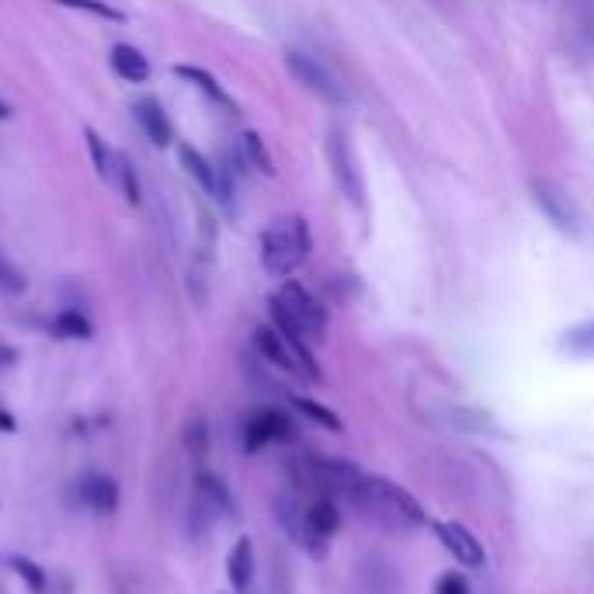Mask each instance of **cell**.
Wrapping results in <instances>:
<instances>
[{"label": "cell", "instance_id": "obj_15", "mask_svg": "<svg viewBox=\"0 0 594 594\" xmlns=\"http://www.w3.org/2000/svg\"><path fill=\"white\" fill-rule=\"evenodd\" d=\"M80 504L91 511H98V515H112L115 508H119V487H115L112 476H84L80 480Z\"/></svg>", "mask_w": 594, "mask_h": 594}, {"label": "cell", "instance_id": "obj_20", "mask_svg": "<svg viewBox=\"0 0 594 594\" xmlns=\"http://www.w3.org/2000/svg\"><path fill=\"white\" fill-rule=\"evenodd\" d=\"M53 334L63 337V341H87V337L94 334V327L80 310H63L60 317L53 320Z\"/></svg>", "mask_w": 594, "mask_h": 594}, {"label": "cell", "instance_id": "obj_5", "mask_svg": "<svg viewBox=\"0 0 594 594\" xmlns=\"http://www.w3.org/2000/svg\"><path fill=\"white\" fill-rule=\"evenodd\" d=\"M275 299L285 306V313L296 320L299 330H303L310 341H324V337H327V310L317 303V296H313L306 285H299V282H292V278H289Z\"/></svg>", "mask_w": 594, "mask_h": 594}, {"label": "cell", "instance_id": "obj_30", "mask_svg": "<svg viewBox=\"0 0 594 594\" xmlns=\"http://www.w3.org/2000/svg\"><path fill=\"white\" fill-rule=\"evenodd\" d=\"M14 362H18V351H14L11 344H0V372L11 369Z\"/></svg>", "mask_w": 594, "mask_h": 594}, {"label": "cell", "instance_id": "obj_28", "mask_svg": "<svg viewBox=\"0 0 594 594\" xmlns=\"http://www.w3.org/2000/svg\"><path fill=\"white\" fill-rule=\"evenodd\" d=\"M115 188L126 195L129 205H139V178H136V167H132V160L126 153H119V181H115Z\"/></svg>", "mask_w": 594, "mask_h": 594}, {"label": "cell", "instance_id": "obj_17", "mask_svg": "<svg viewBox=\"0 0 594 594\" xmlns=\"http://www.w3.org/2000/svg\"><path fill=\"white\" fill-rule=\"evenodd\" d=\"M84 139H87V153H91V164H94V171H98V178L115 188V181H119V150H112L108 139H101L98 129H91V126H84Z\"/></svg>", "mask_w": 594, "mask_h": 594}, {"label": "cell", "instance_id": "obj_11", "mask_svg": "<svg viewBox=\"0 0 594 594\" xmlns=\"http://www.w3.org/2000/svg\"><path fill=\"white\" fill-rule=\"evenodd\" d=\"M132 119H136V126L143 129V136L150 139L153 146L164 150V146L174 143V126L157 98H139L136 105H132Z\"/></svg>", "mask_w": 594, "mask_h": 594}, {"label": "cell", "instance_id": "obj_23", "mask_svg": "<svg viewBox=\"0 0 594 594\" xmlns=\"http://www.w3.org/2000/svg\"><path fill=\"white\" fill-rule=\"evenodd\" d=\"M53 4L70 7V11H87V14H94V18H101V21H115V25H122V21H126V11H119V7L108 4V0H53Z\"/></svg>", "mask_w": 594, "mask_h": 594}, {"label": "cell", "instance_id": "obj_8", "mask_svg": "<svg viewBox=\"0 0 594 594\" xmlns=\"http://www.w3.org/2000/svg\"><path fill=\"white\" fill-rule=\"evenodd\" d=\"M285 66H289V73L306 87V91H313L317 98H324L327 105H341V101H344L341 84H337V80L327 73V66H320L317 60H313V56H306V53H285Z\"/></svg>", "mask_w": 594, "mask_h": 594}, {"label": "cell", "instance_id": "obj_14", "mask_svg": "<svg viewBox=\"0 0 594 594\" xmlns=\"http://www.w3.org/2000/svg\"><path fill=\"white\" fill-rule=\"evenodd\" d=\"M108 63H112L115 77L126 80V84H146L150 80V60L129 42H115L112 53H108Z\"/></svg>", "mask_w": 594, "mask_h": 594}, {"label": "cell", "instance_id": "obj_9", "mask_svg": "<svg viewBox=\"0 0 594 594\" xmlns=\"http://www.w3.org/2000/svg\"><path fill=\"white\" fill-rule=\"evenodd\" d=\"M327 157H330V167H334V178L337 185H341V192L351 198V202L362 209V174H358V164H355V153H351L348 139L341 136V132H330V143H327Z\"/></svg>", "mask_w": 594, "mask_h": 594}, {"label": "cell", "instance_id": "obj_6", "mask_svg": "<svg viewBox=\"0 0 594 594\" xmlns=\"http://www.w3.org/2000/svg\"><path fill=\"white\" fill-rule=\"evenodd\" d=\"M532 198L560 233H570V237L581 233V209H577V202L570 198L567 188H560L549 178H532Z\"/></svg>", "mask_w": 594, "mask_h": 594}, {"label": "cell", "instance_id": "obj_29", "mask_svg": "<svg viewBox=\"0 0 594 594\" xmlns=\"http://www.w3.org/2000/svg\"><path fill=\"white\" fill-rule=\"evenodd\" d=\"M435 594H469L466 574H459V570H449V574H442V577H438V584H435Z\"/></svg>", "mask_w": 594, "mask_h": 594}, {"label": "cell", "instance_id": "obj_26", "mask_svg": "<svg viewBox=\"0 0 594 594\" xmlns=\"http://www.w3.org/2000/svg\"><path fill=\"white\" fill-rule=\"evenodd\" d=\"M11 567H14V574L21 577V581L32 588V594H42L46 591V570L39 567V563H32V560H25V556H11Z\"/></svg>", "mask_w": 594, "mask_h": 594}, {"label": "cell", "instance_id": "obj_25", "mask_svg": "<svg viewBox=\"0 0 594 594\" xmlns=\"http://www.w3.org/2000/svg\"><path fill=\"white\" fill-rule=\"evenodd\" d=\"M25 289H28L25 271H21L18 264L7 258L4 251H0V292H7V296H21Z\"/></svg>", "mask_w": 594, "mask_h": 594}, {"label": "cell", "instance_id": "obj_10", "mask_svg": "<svg viewBox=\"0 0 594 594\" xmlns=\"http://www.w3.org/2000/svg\"><path fill=\"white\" fill-rule=\"evenodd\" d=\"M438 539H442V546L449 549L452 556L462 563V567H483L487 563V553H483V542L476 539L473 532H469L466 525L459 522H442L438 525Z\"/></svg>", "mask_w": 594, "mask_h": 594}, {"label": "cell", "instance_id": "obj_3", "mask_svg": "<svg viewBox=\"0 0 594 594\" xmlns=\"http://www.w3.org/2000/svg\"><path fill=\"white\" fill-rule=\"evenodd\" d=\"M292 480L299 487H313L324 497H348L355 501L358 487H362V469L348 459H334V456H303L292 462Z\"/></svg>", "mask_w": 594, "mask_h": 594}, {"label": "cell", "instance_id": "obj_1", "mask_svg": "<svg viewBox=\"0 0 594 594\" xmlns=\"http://www.w3.org/2000/svg\"><path fill=\"white\" fill-rule=\"evenodd\" d=\"M351 504L376 525L390 528V532H410V528L428 525V515L417 504V497L403 490L400 483L386 480V476H365Z\"/></svg>", "mask_w": 594, "mask_h": 594}, {"label": "cell", "instance_id": "obj_13", "mask_svg": "<svg viewBox=\"0 0 594 594\" xmlns=\"http://www.w3.org/2000/svg\"><path fill=\"white\" fill-rule=\"evenodd\" d=\"M254 348L261 351V358H268L275 369L289 372V376H303V365L292 355V348L285 344V337L275 327H258L254 330Z\"/></svg>", "mask_w": 594, "mask_h": 594}, {"label": "cell", "instance_id": "obj_22", "mask_svg": "<svg viewBox=\"0 0 594 594\" xmlns=\"http://www.w3.org/2000/svg\"><path fill=\"white\" fill-rule=\"evenodd\" d=\"M240 146H244L247 164H254L261 174H275V160H271L268 146H264V139L258 136V132H244V136H240Z\"/></svg>", "mask_w": 594, "mask_h": 594}, {"label": "cell", "instance_id": "obj_12", "mask_svg": "<svg viewBox=\"0 0 594 594\" xmlns=\"http://www.w3.org/2000/svg\"><path fill=\"white\" fill-rule=\"evenodd\" d=\"M226 574H230V584L237 594H258L254 588V577H258V560H254V542L247 535H240L233 542L230 556H226Z\"/></svg>", "mask_w": 594, "mask_h": 594}, {"label": "cell", "instance_id": "obj_21", "mask_svg": "<svg viewBox=\"0 0 594 594\" xmlns=\"http://www.w3.org/2000/svg\"><path fill=\"white\" fill-rule=\"evenodd\" d=\"M292 407L299 410V414H306L313 424H320V428H327V431H344V421L334 414V410H327L324 403H317V400H310V396H292Z\"/></svg>", "mask_w": 594, "mask_h": 594}, {"label": "cell", "instance_id": "obj_16", "mask_svg": "<svg viewBox=\"0 0 594 594\" xmlns=\"http://www.w3.org/2000/svg\"><path fill=\"white\" fill-rule=\"evenodd\" d=\"M174 77H181L185 84L198 87V91H202L205 98L212 101V105H219V108H226L230 115H237V101H233L230 94L223 91V84H219V80L212 77L209 70H202V66H192V63H178V66H174Z\"/></svg>", "mask_w": 594, "mask_h": 594}, {"label": "cell", "instance_id": "obj_2", "mask_svg": "<svg viewBox=\"0 0 594 594\" xmlns=\"http://www.w3.org/2000/svg\"><path fill=\"white\" fill-rule=\"evenodd\" d=\"M313 251L310 226L303 216H278L261 233V264L268 275H292Z\"/></svg>", "mask_w": 594, "mask_h": 594}, {"label": "cell", "instance_id": "obj_24", "mask_svg": "<svg viewBox=\"0 0 594 594\" xmlns=\"http://www.w3.org/2000/svg\"><path fill=\"white\" fill-rule=\"evenodd\" d=\"M185 449L192 452V459H198V462L209 456V424H205V417H192V421H188Z\"/></svg>", "mask_w": 594, "mask_h": 594}, {"label": "cell", "instance_id": "obj_32", "mask_svg": "<svg viewBox=\"0 0 594 594\" xmlns=\"http://www.w3.org/2000/svg\"><path fill=\"white\" fill-rule=\"evenodd\" d=\"M11 115H14V112H11V105H7V101L0 98V122H7V119H11Z\"/></svg>", "mask_w": 594, "mask_h": 594}, {"label": "cell", "instance_id": "obj_4", "mask_svg": "<svg viewBox=\"0 0 594 594\" xmlns=\"http://www.w3.org/2000/svg\"><path fill=\"white\" fill-rule=\"evenodd\" d=\"M237 522V501H233L230 487L219 480L216 473L202 469L195 476V497H192V511H188V532L192 535H209V528L219 522Z\"/></svg>", "mask_w": 594, "mask_h": 594}, {"label": "cell", "instance_id": "obj_7", "mask_svg": "<svg viewBox=\"0 0 594 594\" xmlns=\"http://www.w3.org/2000/svg\"><path fill=\"white\" fill-rule=\"evenodd\" d=\"M271 442H296V424H292V417L285 410L261 407L244 424V452L254 456V452H261Z\"/></svg>", "mask_w": 594, "mask_h": 594}, {"label": "cell", "instance_id": "obj_27", "mask_svg": "<svg viewBox=\"0 0 594 594\" xmlns=\"http://www.w3.org/2000/svg\"><path fill=\"white\" fill-rule=\"evenodd\" d=\"M563 348L574 351V355H594V320L581 327H570L567 334H563Z\"/></svg>", "mask_w": 594, "mask_h": 594}, {"label": "cell", "instance_id": "obj_19", "mask_svg": "<svg viewBox=\"0 0 594 594\" xmlns=\"http://www.w3.org/2000/svg\"><path fill=\"white\" fill-rule=\"evenodd\" d=\"M306 525H310L313 535L330 539V535L341 528V508L334 504V497H317V501L306 508Z\"/></svg>", "mask_w": 594, "mask_h": 594}, {"label": "cell", "instance_id": "obj_31", "mask_svg": "<svg viewBox=\"0 0 594 594\" xmlns=\"http://www.w3.org/2000/svg\"><path fill=\"white\" fill-rule=\"evenodd\" d=\"M0 431H14V417L7 410H0Z\"/></svg>", "mask_w": 594, "mask_h": 594}, {"label": "cell", "instance_id": "obj_18", "mask_svg": "<svg viewBox=\"0 0 594 594\" xmlns=\"http://www.w3.org/2000/svg\"><path fill=\"white\" fill-rule=\"evenodd\" d=\"M178 157H181V167H185V171L198 181V188H202V192L209 195L212 202H216V192H219L216 164H212V160H205L202 153H198L195 146H188V143L178 146Z\"/></svg>", "mask_w": 594, "mask_h": 594}]
</instances>
